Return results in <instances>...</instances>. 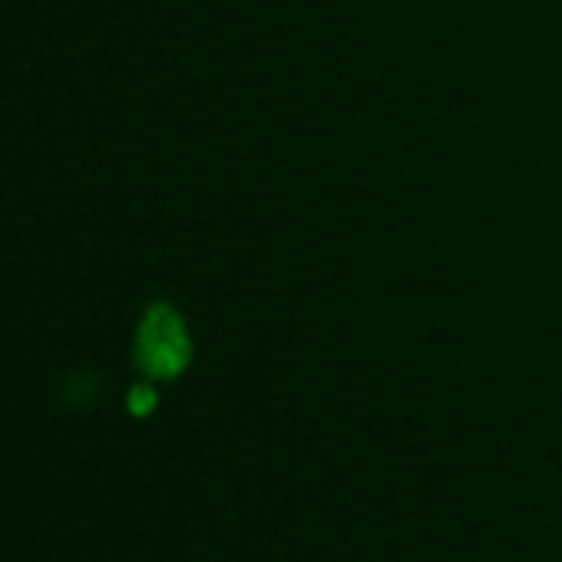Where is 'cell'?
<instances>
[{"label": "cell", "instance_id": "cell-2", "mask_svg": "<svg viewBox=\"0 0 562 562\" xmlns=\"http://www.w3.org/2000/svg\"><path fill=\"white\" fill-rule=\"evenodd\" d=\"M153 401H156V394H153L149 387H136V391L130 394V411H133V414H149V411H153Z\"/></svg>", "mask_w": 562, "mask_h": 562}, {"label": "cell", "instance_id": "cell-1", "mask_svg": "<svg viewBox=\"0 0 562 562\" xmlns=\"http://www.w3.org/2000/svg\"><path fill=\"white\" fill-rule=\"evenodd\" d=\"M136 364L149 378H176L189 364V335L169 305H153L136 331Z\"/></svg>", "mask_w": 562, "mask_h": 562}]
</instances>
